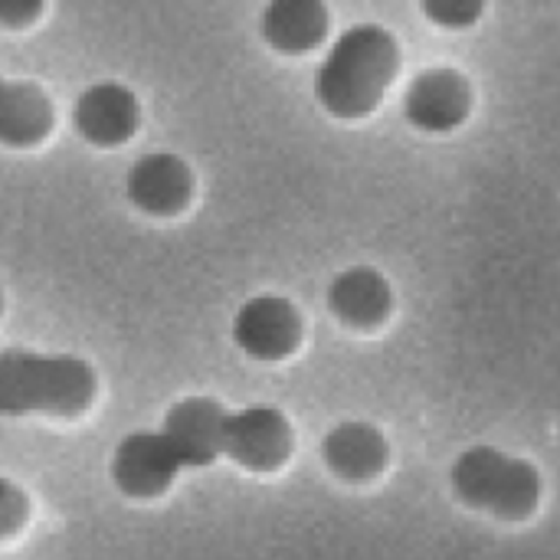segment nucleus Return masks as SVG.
<instances>
[{"mask_svg": "<svg viewBox=\"0 0 560 560\" xmlns=\"http://www.w3.org/2000/svg\"><path fill=\"white\" fill-rule=\"evenodd\" d=\"M233 345L253 361H285L302 345V315L282 295H256L233 315Z\"/></svg>", "mask_w": 560, "mask_h": 560, "instance_id": "5", "label": "nucleus"}, {"mask_svg": "<svg viewBox=\"0 0 560 560\" xmlns=\"http://www.w3.org/2000/svg\"><path fill=\"white\" fill-rule=\"evenodd\" d=\"M125 197L148 217H177L194 197V171L171 151H151L128 167Z\"/></svg>", "mask_w": 560, "mask_h": 560, "instance_id": "9", "label": "nucleus"}, {"mask_svg": "<svg viewBox=\"0 0 560 560\" xmlns=\"http://www.w3.org/2000/svg\"><path fill=\"white\" fill-rule=\"evenodd\" d=\"M325 466L345 482H368L387 466V440L377 427L348 420L325 433L322 440Z\"/></svg>", "mask_w": 560, "mask_h": 560, "instance_id": "13", "label": "nucleus"}, {"mask_svg": "<svg viewBox=\"0 0 560 560\" xmlns=\"http://www.w3.org/2000/svg\"><path fill=\"white\" fill-rule=\"evenodd\" d=\"M30 518V499L26 492L10 482V479H0V541H10Z\"/></svg>", "mask_w": 560, "mask_h": 560, "instance_id": "16", "label": "nucleus"}, {"mask_svg": "<svg viewBox=\"0 0 560 560\" xmlns=\"http://www.w3.org/2000/svg\"><path fill=\"white\" fill-rule=\"evenodd\" d=\"M295 446L292 423L279 407H243L226 417L223 456H230L246 472H276L289 463Z\"/></svg>", "mask_w": 560, "mask_h": 560, "instance_id": "4", "label": "nucleus"}, {"mask_svg": "<svg viewBox=\"0 0 560 560\" xmlns=\"http://www.w3.org/2000/svg\"><path fill=\"white\" fill-rule=\"evenodd\" d=\"M390 285L371 266L345 269L328 285V308L348 328H377L390 315Z\"/></svg>", "mask_w": 560, "mask_h": 560, "instance_id": "12", "label": "nucleus"}, {"mask_svg": "<svg viewBox=\"0 0 560 560\" xmlns=\"http://www.w3.org/2000/svg\"><path fill=\"white\" fill-rule=\"evenodd\" d=\"M450 482L459 502L476 512H489L505 522L528 518L541 499V476L532 463L509 456L492 446L466 450L453 469Z\"/></svg>", "mask_w": 560, "mask_h": 560, "instance_id": "3", "label": "nucleus"}, {"mask_svg": "<svg viewBox=\"0 0 560 560\" xmlns=\"http://www.w3.org/2000/svg\"><path fill=\"white\" fill-rule=\"evenodd\" d=\"M397 66L400 49L394 33L377 23H358L345 30L325 52L315 72V98L335 118H364L381 105Z\"/></svg>", "mask_w": 560, "mask_h": 560, "instance_id": "1", "label": "nucleus"}, {"mask_svg": "<svg viewBox=\"0 0 560 560\" xmlns=\"http://www.w3.org/2000/svg\"><path fill=\"white\" fill-rule=\"evenodd\" d=\"M230 410L213 397H184L177 400L164 423L161 436L187 469L213 466V459L223 456V430H226Z\"/></svg>", "mask_w": 560, "mask_h": 560, "instance_id": "7", "label": "nucleus"}, {"mask_svg": "<svg viewBox=\"0 0 560 560\" xmlns=\"http://www.w3.org/2000/svg\"><path fill=\"white\" fill-rule=\"evenodd\" d=\"M46 0H0V26L3 30H23L33 26L43 13Z\"/></svg>", "mask_w": 560, "mask_h": 560, "instance_id": "17", "label": "nucleus"}, {"mask_svg": "<svg viewBox=\"0 0 560 560\" xmlns=\"http://www.w3.org/2000/svg\"><path fill=\"white\" fill-rule=\"evenodd\" d=\"M472 105L469 82L456 69H427L404 92V118L417 131L443 135L466 121Z\"/></svg>", "mask_w": 560, "mask_h": 560, "instance_id": "10", "label": "nucleus"}, {"mask_svg": "<svg viewBox=\"0 0 560 560\" xmlns=\"http://www.w3.org/2000/svg\"><path fill=\"white\" fill-rule=\"evenodd\" d=\"M72 128L92 148H121L141 128V102L121 82H95L75 98Z\"/></svg>", "mask_w": 560, "mask_h": 560, "instance_id": "8", "label": "nucleus"}, {"mask_svg": "<svg viewBox=\"0 0 560 560\" xmlns=\"http://www.w3.org/2000/svg\"><path fill=\"white\" fill-rule=\"evenodd\" d=\"M180 469L184 466L167 446V440L148 430L121 436L112 453V482L125 499H135V502L164 495L174 486Z\"/></svg>", "mask_w": 560, "mask_h": 560, "instance_id": "6", "label": "nucleus"}, {"mask_svg": "<svg viewBox=\"0 0 560 560\" xmlns=\"http://www.w3.org/2000/svg\"><path fill=\"white\" fill-rule=\"evenodd\" d=\"M423 16L443 30H466L482 16L486 0H420Z\"/></svg>", "mask_w": 560, "mask_h": 560, "instance_id": "15", "label": "nucleus"}, {"mask_svg": "<svg viewBox=\"0 0 560 560\" xmlns=\"http://www.w3.org/2000/svg\"><path fill=\"white\" fill-rule=\"evenodd\" d=\"M259 33L276 52L305 56L328 36V7L325 0H269Z\"/></svg>", "mask_w": 560, "mask_h": 560, "instance_id": "11", "label": "nucleus"}, {"mask_svg": "<svg viewBox=\"0 0 560 560\" xmlns=\"http://www.w3.org/2000/svg\"><path fill=\"white\" fill-rule=\"evenodd\" d=\"M98 394V377L75 354H39L26 348L0 351V417H82Z\"/></svg>", "mask_w": 560, "mask_h": 560, "instance_id": "2", "label": "nucleus"}, {"mask_svg": "<svg viewBox=\"0 0 560 560\" xmlns=\"http://www.w3.org/2000/svg\"><path fill=\"white\" fill-rule=\"evenodd\" d=\"M52 131L49 95L36 82L0 75V144L36 148Z\"/></svg>", "mask_w": 560, "mask_h": 560, "instance_id": "14", "label": "nucleus"}, {"mask_svg": "<svg viewBox=\"0 0 560 560\" xmlns=\"http://www.w3.org/2000/svg\"><path fill=\"white\" fill-rule=\"evenodd\" d=\"M0 312H3V295H0Z\"/></svg>", "mask_w": 560, "mask_h": 560, "instance_id": "18", "label": "nucleus"}]
</instances>
